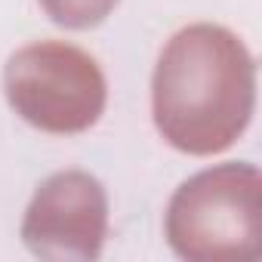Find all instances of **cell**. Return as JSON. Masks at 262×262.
Returning a JSON list of instances; mask_svg holds the SVG:
<instances>
[{"label": "cell", "instance_id": "1", "mask_svg": "<svg viewBox=\"0 0 262 262\" xmlns=\"http://www.w3.org/2000/svg\"><path fill=\"white\" fill-rule=\"evenodd\" d=\"M256 102V65L237 34L198 22L176 31L151 77L158 133L185 155L207 158L231 148Z\"/></svg>", "mask_w": 262, "mask_h": 262}, {"label": "cell", "instance_id": "2", "mask_svg": "<svg viewBox=\"0 0 262 262\" xmlns=\"http://www.w3.org/2000/svg\"><path fill=\"white\" fill-rule=\"evenodd\" d=\"M262 176L219 164L182 182L167 207V241L188 262H256L262 256Z\"/></svg>", "mask_w": 262, "mask_h": 262}, {"label": "cell", "instance_id": "3", "mask_svg": "<svg viewBox=\"0 0 262 262\" xmlns=\"http://www.w3.org/2000/svg\"><path fill=\"white\" fill-rule=\"evenodd\" d=\"M10 108L31 126L53 136L90 129L108 99L99 62L62 40H40L16 50L4 68Z\"/></svg>", "mask_w": 262, "mask_h": 262}, {"label": "cell", "instance_id": "4", "mask_svg": "<svg viewBox=\"0 0 262 262\" xmlns=\"http://www.w3.org/2000/svg\"><path fill=\"white\" fill-rule=\"evenodd\" d=\"M108 234V198L83 170L53 173L31 198L22 219L25 247L50 262L96 259Z\"/></svg>", "mask_w": 262, "mask_h": 262}, {"label": "cell", "instance_id": "5", "mask_svg": "<svg viewBox=\"0 0 262 262\" xmlns=\"http://www.w3.org/2000/svg\"><path fill=\"white\" fill-rule=\"evenodd\" d=\"M40 7L56 25L71 31H86L102 25L114 13L117 0H40Z\"/></svg>", "mask_w": 262, "mask_h": 262}]
</instances>
